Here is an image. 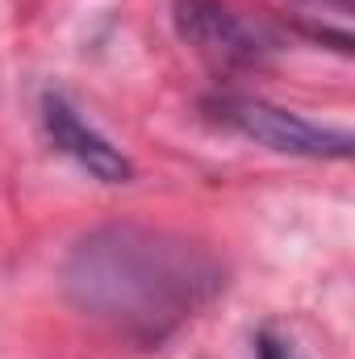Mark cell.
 I'll return each instance as SVG.
<instances>
[{
  "instance_id": "cell-4",
  "label": "cell",
  "mask_w": 355,
  "mask_h": 359,
  "mask_svg": "<svg viewBox=\"0 0 355 359\" xmlns=\"http://www.w3.org/2000/svg\"><path fill=\"white\" fill-rule=\"evenodd\" d=\"M42 126H46L51 147L59 155H67L92 180H100V184H130L134 180V163L121 155V147H113L96 126H88L72 100L46 92L42 96Z\"/></svg>"
},
{
  "instance_id": "cell-6",
  "label": "cell",
  "mask_w": 355,
  "mask_h": 359,
  "mask_svg": "<svg viewBox=\"0 0 355 359\" xmlns=\"http://www.w3.org/2000/svg\"><path fill=\"white\" fill-rule=\"evenodd\" d=\"M335 4H339V8H347V0H335Z\"/></svg>"
},
{
  "instance_id": "cell-1",
  "label": "cell",
  "mask_w": 355,
  "mask_h": 359,
  "mask_svg": "<svg viewBox=\"0 0 355 359\" xmlns=\"http://www.w3.org/2000/svg\"><path fill=\"white\" fill-rule=\"evenodd\" d=\"M222 288L226 268L205 243L134 222L88 230L63 259L67 301L134 347H159Z\"/></svg>"
},
{
  "instance_id": "cell-2",
  "label": "cell",
  "mask_w": 355,
  "mask_h": 359,
  "mask_svg": "<svg viewBox=\"0 0 355 359\" xmlns=\"http://www.w3.org/2000/svg\"><path fill=\"white\" fill-rule=\"evenodd\" d=\"M213 117L222 126H230L234 134L251 138L255 147H267L276 155H293V159H351V130H335V126H318L293 109H280L264 96H247V92H222L209 100Z\"/></svg>"
},
{
  "instance_id": "cell-3",
  "label": "cell",
  "mask_w": 355,
  "mask_h": 359,
  "mask_svg": "<svg viewBox=\"0 0 355 359\" xmlns=\"http://www.w3.org/2000/svg\"><path fill=\"white\" fill-rule=\"evenodd\" d=\"M176 34L217 72H251L264 67L276 42L255 21L234 13L222 0H176L172 4Z\"/></svg>"
},
{
  "instance_id": "cell-5",
  "label": "cell",
  "mask_w": 355,
  "mask_h": 359,
  "mask_svg": "<svg viewBox=\"0 0 355 359\" xmlns=\"http://www.w3.org/2000/svg\"><path fill=\"white\" fill-rule=\"evenodd\" d=\"M255 359H305V351L288 339V334H280V330H260L255 334Z\"/></svg>"
}]
</instances>
